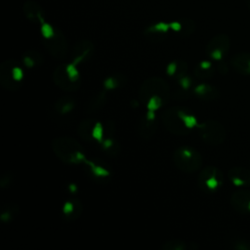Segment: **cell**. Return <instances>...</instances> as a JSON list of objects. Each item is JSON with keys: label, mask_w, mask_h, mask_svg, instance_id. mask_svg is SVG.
Masks as SVG:
<instances>
[{"label": "cell", "mask_w": 250, "mask_h": 250, "mask_svg": "<svg viewBox=\"0 0 250 250\" xmlns=\"http://www.w3.org/2000/svg\"><path fill=\"white\" fill-rule=\"evenodd\" d=\"M51 146L55 155L65 164H79L86 160L83 146L72 137H57L52 141Z\"/></svg>", "instance_id": "cell-1"}, {"label": "cell", "mask_w": 250, "mask_h": 250, "mask_svg": "<svg viewBox=\"0 0 250 250\" xmlns=\"http://www.w3.org/2000/svg\"><path fill=\"white\" fill-rule=\"evenodd\" d=\"M162 122L171 134L179 136L188 134L191 128L197 125L195 116L179 106H173L164 110Z\"/></svg>", "instance_id": "cell-2"}, {"label": "cell", "mask_w": 250, "mask_h": 250, "mask_svg": "<svg viewBox=\"0 0 250 250\" xmlns=\"http://www.w3.org/2000/svg\"><path fill=\"white\" fill-rule=\"evenodd\" d=\"M172 161L177 169L185 173H193L201 169L203 158L199 151L190 146H180L173 151Z\"/></svg>", "instance_id": "cell-3"}, {"label": "cell", "mask_w": 250, "mask_h": 250, "mask_svg": "<svg viewBox=\"0 0 250 250\" xmlns=\"http://www.w3.org/2000/svg\"><path fill=\"white\" fill-rule=\"evenodd\" d=\"M138 97L140 102L145 104L154 97L160 98L166 104L170 98V86L168 82L161 77H149L144 80L140 85Z\"/></svg>", "instance_id": "cell-4"}, {"label": "cell", "mask_w": 250, "mask_h": 250, "mask_svg": "<svg viewBox=\"0 0 250 250\" xmlns=\"http://www.w3.org/2000/svg\"><path fill=\"white\" fill-rule=\"evenodd\" d=\"M55 85L62 91L74 92L80 87V75L77 65L70 62L68 64H59L53 72Z\"/></svg>", "instance_id": "cell-5"}, {"label": "cell", "mask_w": 250, "mask_h": 250, "mask_svg": "<svg viewBox=\"0 0 250 250\" xmlns=\"http://www.w3.org/2000/svg\"><path fill=\"white\" fill-rule=\"evenodd\" d=\"M23 70L14 59H7L0 64V84L8 91L18 90L23 79Z\"/></svg>", "instance_id": "cell-6"}, {"label": "cell", "mask_w": 250, "mask_h": 250, "mask_svg": "<svg viewBox=\"0 0 250 250\" xmlns=\"http://www.w3.org/2000/svg\"><path fill=\"white\" fill-rule=\"evenodd\" d=\"M201 139L212 146H218L224 143L226 139V129L219 121L209 119L198 125Z\"/></svg>", "instance_id": "cell-7"}, {"label": "cell", "mask_w": 250, "mask_h": 250, "mask_svg": "<svg viewBox=\"0 0 250 250\" xmlns=\"http://www.w3.org/2000/svg\"><path fill=\"white\" fill-rule=\"evenodd\" d=\"M224 183L223 172L212 165L204 167L198 176V186L205 192H215Z\"/></svg>", "instance_id": "cell-8"}, {"label": "cell", "mask_w": 250, "mask_h": 250, "mask_svg": "<svg viewBox=\"0 0 250 250\" xmlns=\"http://www.w3.org/2000/svg\"><path fill=\"white\" fill-rule=\"evenodd\" d=\"M43 44L52 57L59 60L66 58L68 53L67 40L63 33L57 27L50 36L43 38Z\"/></svg>", "instance_id": "cell-9"}, {"label": "cell", "mask_w": 250, "mask_h": 250, "mask_svg": "<svg viewBox=\"0 0 250 250\" xmlns=\"http://www.w3.org/2000/svg\"><path fill=\"white\" fill-rule=\"evenodd\" d=\"M230 48V39L227 34L220 33L213 36L206 45V54L213 60H222Z\"/></svg>", "instance_id": "cell-10"}, {"label": "cell", "mask_w": 250, "mask_h": 250, "mask_svg": "<svg viewBox=\"0 0 250 250\" xmlns=\"http://www.w3.org/2000/svg\"><path fill=\"white\" fill-rule=\"evenodd\" d=\"M22 11L26 19L34 24H42L45 21V12L42 6L34 1L27 0L23 3Z\"/></svg>", "instance_id": "cell-11"}, {"label": "cell", "mask_w": 250, "mask_h": 250, "mask_svg": "<svg viewBox=\"0 0 250 250\" xmlns=\"http://www.w3.org/2000/svg\"><path fill=\"white\" fill-rule=\"evenodd\" d=\"M94 51V45L90 40L83 39L77 42L72 50L71 62L78 65L79 63L87 61Z\"/></svg>", "instance_id": "cell-12"}, {"label": "cell", "mask_w": 250, "mask_h": 250, "mask_svg": "<svg viewBox=\"0 0 250 250\" xmlns=\"http://www.w3.org/2000/svg\"><path fill=\"white\" fill-rule=\"evenodd\" d=\"M156 130L157 126L154 111L147 110L146 114L140 119V123L138 125L139 135L145 140H149L154 136Z\"/></svg>", "instance_id": "cell-13"}, {"label": "cell", "mask_w": 250, "mask_h": 250, "mask_svg": "<svg viewBox=\"0 0 250 250\" xmlns=\"http://www.w3.org/2000/svg\"><path fill=\"white\" fill-rule=\"evenodd\" d=\"M230 205L232 208L241 214L250 213V190L239 189L230 196Z\"/></svg>", "instance_id": "cell-14"}, {"label": "cell", "mask_w": 250, "mask_h": 250, "mask_svg": "<svg viewBox=\"0 0 250 250\" xmlns=\"http://www.w3.org/2000/svg\"><path fill=\"white\" fill-rule=\"evenodd\" d=\"M171 29L182 37H188L192 35L196 29V24L193 20L189 18H181L170 22Z\"/></svg>", "instance_id": "cell-15"}, {"label": "cell", "mask_w": 250, "mask_h": 250, "mask_svg": "<svg viewBox=\"0 0 250 250\" xmlns=\"http://www.w3.org/2000/svg\"><path fill=\"white\" fill-rule=\"evenodd\" d=\"M228 177L236 187L250 186V170L244 167L235 166L229 170Z\"/></svg>", "instance_id": "cell-16"}, {"label": "cell", "mask_w": 250, "mask_h": 250, "mask_svg": "<svg viewBox=\"0 0 250 250\" xmlns=\"http://www.w3.org/2000/svg\"><path fill=\"white\" fill-rule=\"evenodd\" d=\"M231 67L242 75H250V53L240 52L230 59Z\"/></svg>", "instance_id": "cell-17"}, {"label": "cell", "mask_w": 250, "mask_h": 250, "mask_svg": "<svg viewBox=\"0 0 250 250\" xmlns=\"http://www.w3.org/2000/svg\"><path fill=\"white\" fill-rule=\"evenodd\" d=\"M83 207L81 201L77 197H71L64 202L62 206V213L67 220L73 221L80 217Z\"/></svg>", "instance_id": "cell-18"}, {"label": "cell", "mask_w": 250, "mask_h": 250, "mask_svg": "<svg viewBox=\"0 0 250 250\" xmlns=\"http://www.w3.org/2000/svg\"><path fill=\"white\" fill-rule=\"evenodd\" d=\"M84 163L89 167L91 174L97 179H105L110 175L108 166L100 159H86Z\"/></svg>", "instance_id": "cell-19"}, {"label": "cell", "mask_w": 250, "mask_h": 250, "mask_svg": "<svg viewBox=\"0 0 250 250\" xmlns=\"http://www.w3.org/2000/svg\"><path fill=\"white\" fill-rule=\"evenodd\" d=\"M193 92L196 97L203 101H214L220 97V91L218 88L208 83H201L195 86Z\"/></svg>", "instance_id": "cell-20"}, {"label": "cell", "mask_w": 250, "mask_h": 250, "mask_svg": "<svg viewBox=\"0 0 250 250\" xmlns=\"http://www.w3.org/2000/svg\"><path fill=\"white\" fill-rule=\"evenodd\" d=\"M171 29L170 23L159 21L147 26L145 30V35L150 39H163Z\"/></svg>", "instance_id": "cell-21"}, {"label": "cell", "mask_w": 250, "mask_h": 250, "mask_svg": "<svg viewBox=\"0 0 250 250\" xmlns=\"http://www.w3.org/2000/svg\"><path fill=\"white\" fill-rule=\"evenodd\" d=\"M107 101L106 90H102L91 97L86 105V111L88 113H94L102 109Z\"/></svg>", "instance_id": "cell-22"}, {"label": "cell", "mask_w": 250, "mask_h": 250, "mask_svg": "<svg viewBox=\"0 0 250 250\" xmlns=\"http://www.w3.org/2000/svg\"><path fill=\"white\" fill-rule=\"evenodd\" d=\"M74 106H75V100L69 95H64L60 97L55 102V104H54L55 111L62 115L72 111Z\"/></svg>", "instance_id": "cell-23"}, {"label": "cell", "mask_w": 250, "mask_h": 250, "mask_svg": "<svg viewBox=\"0 0 250 250\" xmlns=\"http://www.w3.org/2000/svg\"><path fill=\"white\" fill-rule=\"evenodd\" d=\"M44 59L41 53L36 50L30 49L23 53L22 55V63L24 66L31 68L35 66H39L43 63Z\"/></svg>", "instance_id": "cell-24"}, {"label": "cell", "mask_w": 250, "mask_h": 250, "mask_svg": "<svg viewBox=\"0 0 250 250\" xmlns=\"http://www.w3.org/2000/svg\"><path fill=\"white\" fill-rule=\"evenodd\" d=\"M97 121H95L92 118H87L82 120L79 123V126L77 128L78 134L80 136L81 139L87 141V142H91L94 140L93 138V131H94V127Z\"/></svg>", "instance_id": "cell-25"}, {"label": "cell", "mask_w": 250, "mask_h": 250, "mask_svg": "<svg viewBox=\"0 0 250 250\" xmlns=\"http://www.w3.org/2000/svg\"><path fill=\"white\" fill-rule=\"evenodd\" d=\"M188 64L184 61H173L167 66V74L175 79L179 80L183 76L187 75Z\"/></svg>", "instance_id": "cell-26"}, {"label": "cell", "mask_w": 250, "mask_h": 250, "mask_svg": "<svg viewBox=\"0 0 250 250\" xmlns=\"http://www.w3.org/2000/svg\"><path fill=\"white\" fill-rule=\"evenodd\" d=\"M215 73V67L210 62L203 61L200 62L194 68V75L198 79H209L211 78Z\"/></svg>", "instance_id": "cell-27"}, {"label": "cell", "mask_w": 250, "mask_h": 250, "mask_svg": "<svg viewBox=\"0 0 250 250\" xmlns=\"http://www.w3.org/2000/svg\"><path fill=\"white\" fill-rule=\"evenodd\" d=\"M125 83V76L121 73H114L104 80V88L107 90H114L122 87Z\"/></svg>", "instance_id": "cell-28"}, {"label": "cell", "mask_w": 250, "mask_h": 250, "mask_svg": "<svg viewBox=\"0 0 250 250\" xmlns=\"http://www.w3.org/2000/svg\"><path fill=\"white\" fill-rule=\"evenodd\" d=\"M100 145H101L103 150L104 152H106L107 154L115 155L118 152V149H119L118 143L110 136H108L106 138H104L103 142Z\"/></svg>", "instance_id": "cell-29"}, {"label": "cell", "mask_w": 250, "mask_h": 250, "mask_svg": "<svg viewBox=\"0 0 250 250\" xmlns=\"http://www.w3.org/2000/svg\"><path fill=\"white\" fill-rule=\"evenodd\" d=\"M18 206L15 204H7L0 212V219L4 223L11 222L15 216L18 214Z\"/></svg>", "instance_id": "cell-30"}, {"label": "cell", "mask_w": 250, "mask_h": 250, "mask_svg": "<svg viewBox=\"0 0 250 250\" xmlns=\"http://www.w3.org/2000/svg\"><path fill=\"white\" fill-rule=\"evenodd\" d=\"M188 248V243L181 239H170L162 244V249L164 250H187Z\"/></svg>", "instance_id": "cell-31"}, {"label": "cell", "mask_w": 250, "mask_h": 250, "mask_svg": "<svg viewBox=\"0 0 250 250\" xmlns=\"http://www.w3.org/2000/svg\"><path fill=\"white\" fill-rule=\"evenodd\" d=\"M230 246L236 250H250V240L242 237H235L230 240Z\"/></svg>", "instance_id": "cell-32"}, {"label": "cell", "mask_w": 250, "mask_h": 250, "mask_svg": "<svg viewBox=\"0 0 250 250\" xmlns=\"http://www.w3.org/2000/svg\"><path fill=\"white\" fill-rule=\"evenodd\" d=\"M12 180H13V178H12V176H11L9 173L6 174V175H4V176L1 178V180H0V186H1L3 188H7V187L10 186Z\"/></svg>", "instance_id": "cell-33"}, {"label": "cell", "mask_w": 250, "mask_h": 250, "mask_svg": "<svg viewBox=\"0 0 250 250\" xmlns=\"http://www.w3.org/2000/svg\"><path fill=\"white\" fill-rule=\"evenodd\" d=\"M217 70L221 74H226L229 71L228 64L226 62H219V63L217 64Z\"/></svg>", "instance_id": "cell-34"}, {"label": "cell", "mask_w": 250, "mask_h": 250, "mask_svg": "<svg viewBox=\"0 0 250 250\" xmlns=\"http://www.w3.org/2000/svg\"><path fill=\"white\" fill-rule=\"evenodd\" d=\"M246 1V5L250 8V0H245Z\"/></svg>", "instance_id": "cell-35"}]
</instances>
